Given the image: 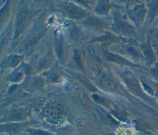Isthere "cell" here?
I'll return each mask as SVG.
<instances>
[{
    "instance_id": "obj_1",
    "label": "cell",
    "mask_w": 158,
    "mask_h": 135,
    "mask_svg": "<svg viewBox=\"0 0 158 135\" xmlns=\"http://www.w3.org/2000/svg\"><path fill=\"white\" fill-rule=\"evenodd\" d=\"M68 115L66 108L58 102L49 104L43 112L45 120L51 125H58L63 122Z\"/></svg>"
},
{
    "instance_id": "obj_2",
    "label": "cell",
    "mask_w": 158,
    "mask_h": 135,
    "mask_svg": "<svg viewBox=\"0 0 158 135\" xmlns=\"http://www.w3.org/2000/svg\"><path fill=\"white\" fill-rule=\"evenodd\" d=\"M30 20V14L27 10H21L16 20L15 35L18 36L24 29Z\"/></svg>"
},
{
    "instance_id": "obj_3",
    "label": "cell",
    "mask_w": 158,
    "mask_h": 135,
    "mask_svg": "<svg viewBox=\"0 0 158 135\" xmlns=\"http://www.w3.org/2000/svg\"><path fill=\"white\" fill-rule=\"evenodd\" d=\"M125 81L130 90L136 94H141V90L137 80L131 75L126 74L124 75Z\"/></svg>"
},
{
    "instance_id": "obj_4",
    "label": "cell",
    "mask_w": 158,
    "mask_h": 135,
    "mask_svg": "<svg viewBox=\"0 0 158 135\" xmlns=\"http://www.w3.org/2000/svg\"><path fill=\"white\" fill-rule=\"evenodd\" d=\"M65 10L69 16L75 19H80L86 15L85 12L82 9L73 4L67 5L65 7Z\"/></svg>"
},
{
    "instance_id": "obj_5",
    "label": "cell",
    "mask_w": 158,
    "mask_h": 135,
    "mask_svg": "<svg viewBox=\"0 0 158 135\" xmlns=\"http://www.w3.org/2000/svg\"><path fill=\"white\" fill-rule=\"evenodd\" d=\"M29 123H8L6 125L1 126V131H6V132H17L25 128Z\"/></svg>"
},
{
    "instance_id": "obj_6",
    "label": "cell",
    "mask_w": 158,
    "mask_h": 135,
    "mask_svg": "<svg viewBox=\"0 0 158 135\" xmlns=\"http://www.w3.org/2000/svg\"><path fill=\"white\" fill-rule=\"evenodd\" d=\"M146 12V9L143 6H138L131 11L130 17L136 21H141L144 18Z\"/></svg>"
},
{
    "instance_id": "obj_7",
    "label": "cell",
    "mask_w": 158,
    "mask_h": 135,
    "mask_svg": "<svg viewBox=\"0 0 158 135\" xmlns=\"http://www.w3.org/2000/svg\"><path fill=\"white\" fill-rule=\"evenodd\" d=\"M30 112L28 109H18L17 110L14 111L10 114V116L7 117V120L11 121H17V120H22L26 118Z\"/></svg>"
},
{
    "instance_id": "obj_8",
    "label": "cell",
    "mask_w": 158,
    "mask_h": 135,
    "mask_svg": "<svg viewBox=\"0 0 158 135\" xmlns=\"http://www.w3.org/2000/svg\"><path fill=\"white\" fill-rule=\"evenodd\" d=\"M102 86L107 90H113L116 87V83L114 79L110 75H105L101 80Z\"/></svg>"
},
{
    "instance_id": "obj_9",
    "label": "cell",
    "mask_w": 158,
    "mask_h": 135,
    "mask_svg": "<svg viewBox=\"0 0 158 135\" xmlns=\"http://www.w3.org/2000/svg\"><path fill=\"white\" fill-rule=\"evenodd\" d=\"M86 23L90 27L96 29H102L106 26L104 22L94 17H90L88 18V20L86 21Z\"/></svg>"
},
{
    "instance_id": "obj_10",
    "label": "cell",
    "mask_w": 158,
    "mask_h": 135,
    "mask_svg": "<svg viewBox=\"0 0 158 135\" xmlns=\"http://www.w3.org/2000/svg\"><path fill=\"white\" fill-rule=\"evenodd\" d=\"M118 29L123 33V34L127 35H133L134 34V30L131 26L128 25L125 23H119L117 25Z\"/></svg>"
},
{
    "instance_id": "obj_11",
    "label": "cell",
    "mask_w": 158,
    "mask_h": 135,
    "mask_svg": "<svg viewBox=\"0 0 158 135\" xmlns=\"http://www.w3.org/2000/svg\"><path fill=\"white\" fill-rule=\"evenodd\" d=\"M106 57L107 59L110 61H114L119 64H128V62H127L125 60L116 55L108 53L106 55Z\"/></svg>"
},
{
    "instance_id": "obj_12",
    "label": "cell",
    "mask_w": 158,
    "mask_h": 135,
    "mask_svg": "<svg viewBox=\"0 0 158 135\" xmlns=\"http://www.w3.org/2000/svg\"><path fill=\"white\" fill-rule=\"evenodd\" d=\"M70 34H71V36L72 37V38L75 40H80L81 38L83 37V35H82V33H81V31L79 29L77 28H73L71 30Z\"/></svg>"
},
{
    "instance_id": "obj_13",
    "label": "cell",
    "mask_w": 158,
    "mask_h": 135,
    "mask_svg": "<svg viewBox=\"0 0 158 135\" xmlns=\"http://www.w3.org/2000/svg\"><path fill=\"white\" fill-rule=\"evenodd\" d=\"M144 52V54H145V56H146L147 59L148 60V61L152 62L154 61V54L152 53V52L151 51L150 47L149 46H144V47L143 48Z\"/></svg>"
},
{
    "instance_id": "obj_14",
    "label": "cell",
    "mask_w": 158,
    "mask_h": 135,
    "mask_svg": "<svg viewBox=\"0 0 158 135\" xmlns=\"http://www.w3.org/2000/svg\"><path fill=\"white\" fill-rule=\"evenodd\" d=\"M152 42L155 48L158 50V31H153L152 34Z\"/></svg>"
},
{
    "instance_id": "obj_15",
    "label": "cell",
    "mask_w": 158,
    "mask_h": 135,
    "mask_svg": "<svg viewBox=\"0 0 158 135\" xmlns=\"http://www.w3.org/2000/svg\"><path fill=\"white\" fill-rule=\"evenodd\" d=\"M8 11H9V7L8 6L4 7L1 11V17H0V19H1V21H3L5 20V17L8 14Z\"/></svg>"
},
{
    "instance_id": "obj_16",
    "label": "cell",
    "mask_w": 158,
    "mask_h": 135,
    "mask_svg": "<svg viewBox=\"0 0 158 135\" xmlns=\"http://www.w3.org/2000/svg\"><path fill=\"white\" fill-rule=\"evenodd\" d=\"M128 52L130 53V55H131L132 56H135V57H136V58H138L140 56L139 55V53L135 50L133 48H131V47H130L128 48Z\"/></svg>"
},
{
    "instance_id": "obj_17",
    "label": "cell",
    "mask_w": 158,
    "mask_h": 135,
    "mask_svg": "<svg viewBox=\"0 0 158 135\" xmlns=\"http://www.w3.org/2000/svg\"><path fill=\"white\" fill-rule=\"evenodd\" d=\"M32 134L34 135H52L51 133L43 131H34L32 132Z\"/></svg>"
},
{
    "instance_id": "obj_18",
    "label": "cell",
    "mask_w": 158,
    "mask_h": 135,
    "mask_svg": "<svg viewBox=\"0 0 158 135\" xmlns=\"http://www.w3.org/2000/svg\"><path fill=\"white\" fill-rule=\"evenodd\" d=\"M63 53H64V48L62 45H59V49H58V55L59 56H60V58L62 56H63Z\"/></svg>"
},
{
    "instance_id": "obj_19",
    "label": "cell",
    "mask_w": 158,
    "mask_h": 135,
    "mask_svg": "<svg viewBox=\"0 0 158 135\" xmlns=\"http://www.w3.org/2000/svg\"><path fill=\"white\" fill-rule=\"evenodd\" d=\"M152 74L158 80V69H154L152 71Z\"/></svg>"
},
{
    "instance_id": "obj_20",
    "label": "cell",
    "mask_w": 158,
    "mask_h": 135,
    "mask_svg": "<svg viewBox=\"0 0 158 135\" xmlns=\"http://www.w3.org/2000/svg\"><path fill=\"white\" fill-rule=\"evenodd\" d=\"M157 135H158V129H157Z\"/></svg>"
}]
</instances>
